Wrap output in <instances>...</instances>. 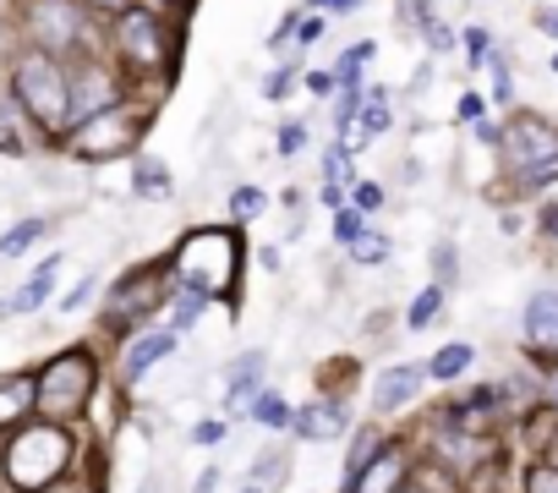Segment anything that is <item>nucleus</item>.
Listing matches in <instances>:
<instances>
[{"instance_id": "1", "label": "nucleus", "mask_w": 558, "mask_h": 493, "mask_svg": "<svg viewBox=\"0 0 558 493\" xmlns=\"http://www.w3.org/2000/svg\"><path fill=\"white\" fill-rule=\"evenodd\" d=\"M170 275L186 291H197V297H225L235 286V275H241V241H235V230H192L175 246Z\"/></svg>"}, {"instance_id": "2", "label": "nucleus", "mask_w": 558, "mask_h": 493, "mask_svg": "<svg viewBox=\"0 0 558 493\" xmlns=\"http://www.w3.org/2000/svg\"><path fill=\"white\" fill-rule=\"evenodd\" d=\"M66 466H72V433L61 422H34L7 444V482L23 493L50 488Z\"/></svg>"}, {"instance_id": "3", "label": "nucleus", "mask_w": 558, "mask_h": 493, "mask_svg": "<svg viewBox=\"0 0 558 493\" xmlns=\"http://www.w3.org/2000/svg\"><path fill=\"white\" fill-rule=\"evenodd\" d=\"M12 88H17V105H23L45 132H61V127L72 121V77H66V67H61L56 56H45V50L23 56L17 72H12Z\"/></svg>"}, {"instance_id": "4", "label": "nucleus", "mask_w": 558, "mask_h": 493, "mask_svg": "<svg viewBox=\"0 0 558 493\" xmlns=\"http://www.w3.org/2000/svg\"><path fill=\"white\" fill-rule=\"evenodd\" d=\"M94 395V357L88 351H61L45 373H39V411L45 422H66L88 406Z\"/></svg>"}, {"instance_id": "5", "label": "nucleus", "mask_w": 558, "mask_h": 493, "mask_svg": "<svg viewBox=\"0 0 558 493\" xmlns=\"http://www.w3.org/2000/svg\"><path fill=\"white\" fill-rule=\"evenodd\" d=\"M137 137H143V116L110 105L105 116H94V121H83V127L72 132V154H77V159H116V154H126Z\"/></svg>"}, {"instance_id": "6", "label": "nucleus", "mask_w": 558, "mask_h": 493, "mask_svg": "<svg viewBox=\"0 0 558 493\" xmlns=\"http://www.w3.org/2000/svg\"><path fill=\"white\" fill-rule=\"evenodd\" d=\"M509 159H514V170L520 176H547V170H558V132L542 121V116H514L509 121Z\"/></svg>"}, {"instance_id": "7", "label": "nucleus", "mask_w": 558, "mask_h": 493, "mask_svg": "<svg viewBox=\"0 0 558 493\" xmlns=\"http://www.w3.org/2000/svg\"><path fill=\"white\" fill-rule=\"evenodd\" d=\"M28 28H34V39H39V50H45V56L72 50V45L83 39V17H77L72 0H39L34 17H28Z\"/></svg>"}, {"instance_id": "8", "label": "nucleus", "mask_w": 558, "mask_h": 493, "mask_svg": "<svg viewBox=\"0 0 558 493\" xmlns=\"http://www.w3.org/2000/svg\"><path fill=\"white\" fill-rule=\"evenodd\" d=\"M121 50L132 67H159L165 61V28L154 12H126L121 17Z\"/></svg>"}, {"instance_id": "9", "label": "nucleus", "mask_w": 558, "mask_h": 493, "mask_svg": "<svg viewBox=\"0 0 558 493\" xmlns=\"http://www.w3.org/2000/svg\"><path fill=\"white\" fill-rule=\"evenodd\" d=\"M159 297H165L159 275H132V280L116 286V297H110V324H137L143 313L159 308Z\"/></svg>"}, {"instance_id": "10", "label": "nucleus", "mask_w": 558, "mask_h": 493, "mask_svg": "<svg viewBox=\"0 0 558 493\" xmlns=\"http://www.w3.org/2000/svg\"><path fill=\"white\" fill-rule=\"evenodd\" d=\"M110 105H116V83H110L99 67H83V72L72 77V121L83 127V121L105 116Z\"/></svg>"}, {"instance_id": "11", "label": "nucleus", "mask_w": 558, "mask_h": 493, "mask_svg": "<svg viewBox=\"0 0 558 493\" xmlns=\"http://www.w3.org/2000/svg\"><path fill=\"white\" fill-rule=\"evenodd\" d=\"M427 362H400V368H384V378H378V389H373V406L378 411H395V406H405L422 384H427Z\"/></svg>"}, {"instance_id": "12", "label": "nucleus", "mask_w": 558, "mask_h": 493, "mask_svg": "<svg viewBox=\"0 0 558 493\" xmlns=\"http://www.w3.org/2000/svg\"><path fill=\"white\" fill-rule=\"evenodd\" d=\"M28 411H39V378L7 373L0 378V428H17Z\"/></svg>"}, {"instance_id": "13", "label": "nucleus", "mask_w": 558, "mask_h": 493, "mask_svg": "<svg viewBox=\"0 0 558 493\" xmlns=\"http://www.w3.org/2000/svg\"><path fill=\"white\" fill-rule=\"evenodd\" d=\"M170 351H175V335H170V329L132 340V351H126V362H121V378H126V384H137V378H143V373H148L154 362H165Z\"/></svg>"}, {"instance_id": "14", "label": "nucleus", "mask_w": 558, "mask_h": 493, "mask_svg": "<svg viewBox=\"0 0 558 493\" xmlns=\"http://www.w3.org/2000/svg\"><path fill=\"white\" fill-rule=\"evenodd\" d=\"M291 422H296V433H302V438H340V433H345V411H340L335 400L302 406Z\"/></svg>"}, {"instance_id": "15", "label": "nucleus", "mask_w": 558, "mask_h": 493, "mask_svg": "<svg viewBox=\"0 0 558 493\" xmlns=\"http://www.w3.org/2000/svg\"><path fill=\"white\" fill-rule=\"evenodd\" d=\"M525 335H531V346H558V291H536L531 297Z\"/></svg>"}, {"instance_id": "16", "label": "nucleus", "mask_w": 558, "mask_h": 493, "mask_svg": "<svg viewBox=\"0 0 558 493\" xmlns=\"http://www.w3.org/2000/svg\"><path fill=\"white\" fill-rule=\"evenodd\" d=\"M56 275H61V258H45V264L28 275V286L12 297V313H34V308H45L50 291H56Z\"/></svg>"}, {"instance_id": "17", "label": "nucleus", "mask_w": 558, "mask_h": 493, "mask_svg": "<svg viewBox=\"0 0 558 493\" xmlns=\"http://www.w3.org/2000/svg\"><path fill=\"white\" fill-rule=\"evenodd\" d=\"M257 373H263V351H241L230 362V406H252L257 400Z\"/></svg>"}, {"instance_id": "18", "label": "nucleus", "mask_w": 558, "mask_h": 493, "mask_svg": "<svg viewBox=\"0 0 558 493\" xmlns=\"http://www.w3.org/2000/svg\"><path fill=\"white\" fill-rule=\"evenodd\" d=\"M395 482H400V455L389 449V455H378V460L351 482V493H395Z\"/></svg>"}, {"instance_id": "19", "label": "nucleus", "mask_w": 558, "mask_h": 493, "mask_svg": "<svg viewBox=\"0 0 558 493\" xmlns=\"http://www.w3.org/2000/svg\"><path fill=\"white\" fill-rule=\"evenodd\" d=\"M45 230H50L45 219H23L17 230H7V236H0V258H17V253H28V246H34Z\"/></svg>"}, {"instance_id": "20", "label": "nucleus", "mask_w": 558, "mask_h": 493, "mask_svg": "<svg viewBox=\"0 0 558 493\" xmlns=\"http://www.w3.org/2000/svg\"><path fill=\"white\" fill-rule=\"evenodd\" d=\"M137 192L143 197H170V170L159 159H137Z\"/></svg>"}, {"instance_id": "21", "label": "nucleus", "mask_w": 558, "mask_h": 493, "mask_svg": "<svg viewBox=\"0 0 558 493\" xmlns=\"http://www.w3.org/2000/svg\"><path fill=\"white\" fill-rule=\"evenodd\" d=\"M378 460V433L367 428V433H356V444H351V460H345V482H356L367 466Z\"/></svg>"}, {"instance_id": "22", "label": "nucleus", "mask_w": 558, "mask_h": 493, "mask_svg": "<svg viewBox=\"0 0 558 493\" xmlns=\"http://www.w3.org/2000/svg\"><path fill=\"white\" fill-rule=\"evenodd\" d=\"M0 154H28V137L17 127V105L0 99Z\"/></svg>"}, {"instance_id": "23", "label": "nucleus", "mask_w": 558, "mask_h": 493, "mask_svg": "<svg viewBox=\"0 0 558 493\" xmlns=\"http://www.w3.org/2000/svg\"><path fill=\"white\" fill-rule=\"evenodd\" d=\"M427 368H433V378H460V373L471 368V346H444Z\"/></svg>"}, {"instance_id": "24", "label": "nucleus", "mask_w": 558, "mask_h": 493, "mask_svg": "<svg viewBox=\"0 0 558 493\" xmlns=\"http://www.w3.org/2000/svg\"><path fill=\"white\" fill-rule=\"evenodd\" d=\"M351 258H356V264H384V258H389V236L362 230V236L351 241Z\"/></svg>"}, {"instance_id": "25", "label": "nucleus", "mask_w": 558, "mask_h": 493, "mask_svg": "<svg viewBox=\"0 0 558 493\" xmlns=\"http://www.w3.org/2000/svg\"><path fill=\"white\" fill-rule=\"evenodd\" d=\"M252 417H257L263 428H286V422H291V411H286V400H279V395H257V400H252Z\"/></svg>"}, {"instance_id": "26", "label": "nucleus", "mask_w": 558, "mask_h": 493, "mask_svg": "<svg viewBox=\"0 0 558 493\" xmlns=\"http://www.w3.org/2000/svg\"><path fill=\"white\" fill-rule=\"evenodd\" d=\"M438 308H444V291L433 286V291H422L416 302H411V329H427L433 318H438Z\"/></svg>"}, {"instance_id": "27", "label": "nucleus", "mask_w": 558, "mask_h": 493, "mask_svg": "<svg viewBox=\"0 0 558 493\" xmlns=\"http://www.w3.org/2000/svg\"><path fill=\"white\" fill-rule=\"evenodd\" d=\"M279 477H286V455L268 449L263 466H252V482H257V488H279Z\"/></svg>"}, {"instance_id": "28", "label": "nucleus", "mask_w": 558, "mask_h": 493, "mask_svg": "<svg viewBox=\"0 0 558 493\" xmlns=\"http://www.w3.org/2000/svg\"><path fill=\"white\" fill-rule=\"evenodd\" d=\"M367 61H373V45H356V50H345V56H340V83H356Z\"/></svg>"}, {"instance_id": "29", "label": "nucleus", "mask_w": 558, "mask_h": 493, "mask_svg": "<svg viewBox=\"0 0 558 493\" xmlns=\"http://www.w3.org/2000/svg\"><path fill=\"white\" fill-rule=\"evenodd\" d=\"M335 236L351 246V241L362 236V214H356V208H335Z\"/></svg>"}, {"instance_id": "30", "label": "nucleus", "mask_w": 558, "mask_h": 493, "mask_svg": "<svg viewBox=\"0 0 558 493\" xmlns=\"http://www.w3.org/2000/svg\"><path fill=\"white\" fill-rule=\"evenodd\" d=\"M525 493H558V466H536L525 477Z\"/></svg>"}, {"instance_id": "31", "label": "nucleus", "mask_w": 558, "mask_h": 493, "mask_svg": "<svg viewBox=\"0 0 558 493\" xmlns=\"http://www.w3.org/2000/svg\"><path fill=\"white\" fill-rule=\"evenodd\" d=\"M230 208H235V214L246 219V214H257V208H263V192H257V187H235V197H230Z\"/></svg>"}, {"instance_id": "32", "label": "nucleus", "mask_w": 558, "mask_h": 493, "mask_svg": "<svg viewBox=\"0 0 558 493\" xmlns=\"http://www.w3.org/2000/svg\"><path fill=\"white\" fill-rule=\"evenodd\" d=\"M197 308H203V297H197V291H186V297H181V302H175V324H181V329H186V324H192V318H197Z\"/></svg>"}, {"instance_id": "33", "label": "nucleus", "mask_w": 558, "mask_h": 493, "mask_svg": "<svg viewBox=\"0 0 558 493\" xmlns=\"http://www.w3.org/2000/svg\"><path fill=\"white\" fill-rule=\"evenodd\" d=\"M302 143H307V132H302V127H286V132H279V154H296Z\"/></svg>"}, {"instance_id": "34", "label": "nucleus", "mask_w": 558, "mask_h": 493, "mask_svg": "<svg viewBox=\"0 0 558 493\" xmlns=\"http://www.w3.org/2000/svg\"><path fill=\"white\" fill-rule=\"evenodd\" d=\"M482 110H487L482 94H465V99H460V121H482Z\"/></svg>"}, {"instance_id": "35", "label": "nucleus", "mask_w": 558, "mask_h": 493, "mask_svg": "<svg viewBox=\"0 0 558 493\" xmlns=\"http://www.w3.org/2000/svg\"><path fill=\"white\" fill-rule=\"evenodd\" d=\"M356 203H362V208H378V203H384V187L362 181V187H356Z\"/></svg>"}, {"instance_id": "36", "label": "nucleus", "mask_w": 558, "mask_h": 493, "mask_svg": "<svg viewBox=\"0 0 558 493\" xmlns=\"http://www.w3.org/2000/svg\"><path fill=\"white\" fill-rule=\"evenodd\" d=\"M88 297H94V275H88V280H83V286H77V291H72V297H66V302H61V308H66V313H72V308H83V302H88Z\"/></svg>"}, {"instance_id": "37", "label": "nucleus", "mask_w": 558, "mask_h": 493, "mask_svg": "<svg viewBox=\"0 0 558 493\" xmlns=\"http://www.w3.org/2000/svg\"><path fill=\"white\" fill-rule=\"evenodd\" d=\"M438 275H444V280H454V246H449V241L438 246Z\"/></svg>"}, {"instance_id": "38", "label": "nucleus", "mask_w": 558, "mask_h": 493, "mask_svg": "<svg viewBox=\"0 0 558 493\" xmlns=\"http://www.w3.org/2000/svg\"><path fill=\"white\" fill-rule=\"evenodd\" d=\"M389 127V110L384 105H367V132H384Z\"/></svg>"}, {"instance_id": "39", "label": "nucleus", "mask_w": 558, "mask_h": 493, "mask_svg": "<svg viewBox=\"0 0 558 493\" xmlns=\"http://www.w3.org/2000/svg\"><path fill=\"white\" fill-rule=\"evenodd\" d=\"M219 438H225L219 422H197V444H219Z\"/></svg>"}, {"instance_id": "40", "label": "nucleus", "mask_w": 558, "mask_h": 493, "mask_svg": "<svg viewBox=\"0 0 558 493\" xmlns=\"http://www.w3.org/2000/svg\"><path fill=\"white\" fill-rule=\"evenodd\" d=\"M214 488H219V466H208V471L197 477V488H192V493H214Z\"/></svg>"}, {"instance_id": "41", "label": "nucleus", "mask_w": 558, "mask_h": 493, "mask_svg": "<svg viewBox=\"0 0 558 493\" xmlns=\"http://www.w3.org/2000/svg\"><path fill=\"white\" fill-rule=\"evenodd\" d=\"M465 50H471V56H487V34H482V28H476V34H465Z\"/></svg>"}, {"instance_id": "42", "label": "nucleus", "mask_w": 558, "mask_h": 493, "mask_svg": "<svg viewBox=\"0 0 558 493\" xmlns=\"http://www.w3.org/2000/svg\"><path fill=\"white\" fill-rule=\"evenodd\" d=\"M329 176H335V181L351 176V159H345V154H329Z\"/></svg>"}, {"instance_id": "43", "label": "nucleus", "mask_w": 558, "mask_h": 493, "mask_svg": "<svg viewBox=\"0 0 558 493\" xmlns=\"http://www.w3.org/2000/svg\"><path fill=\"white\" fill-rule=\"evenodd\" d=\"M536 28H542V34H553V39H558V12H542V17H536Z\"/></svg>"}, {"instance_id": "44", "label": "nucleus", "mask_w": 558, "mask_h": 493, "mask_svg": "<svg viewBox=\"0 0 558 493\" xmlns=\"http://www.w3.org/2000/svg\"><path fill=\"white\" fill-rule=\"evenodd\" d=\"M400 12H405V23H422L416 12H422V0H400Z\"/></svg>"}, {"instance_id": "45", "label": "nucleus", "mask_w": 558, "mask_h": 493, "mask_svg": "<svg viewBox=\"0 0 558 493\" xmlns=\"http://www.w3.org/2000/svg\"><path fill=\"white\" fill-rule=\"evenodd\" d=\"M88 7H99V12H126V0H88Z\"/></svg>"}, {"instance_id": "46", "label": "nucleus", "mask_w": 558, "mask_h": 493, "mask_svg": "<svg viewBox=\"0 0 558 493\" xmlns=\"http://www.w3.org/2000/svg\"><path fill=\"white\" fill-rule=\"evenodd\" d=\"M542 225H547V236H558V203H553V208L542 214Z\"/></svg>"}, {"instance_id": "47", "label": "nucleus", "mask_w": 558, "mask_h": 493, "mask_svg": "<svg viewBox=\"0 0 558 493\" xmlns=\"http://www.w3.org/2000/svg\"><path fill=\"white\" fill-rule=\"evenodd\" d=\"M313 7H335V12H345V7H356V0H313Z\"/></svg>"}, {"instance_id": "48", "label": "nucleus", "mask_w": 558, "mask_h": 493, "mask_svg": "<svg viewBox=\"0 0 558 493\" xmlns=\"http://www.w3.org/2000/svg\"><path fill=\"white\" fill-rule=\"evenodd\" d=\"M143 493H159V482H154V477H148V482H143Z\"/></svg>"}, {"instance_id": "49", "label": "nucleus", "mask_w": 558, "mask_h": 493, "mask_svg": "<svg viewBox=\"0 0 558 493\" xmlns=\"http://www.w3.org/2000/svg\"><path fill=\"white\" fill-rule=\"evenodd\" d=\"M241 493H268V488H257V482H246V488H241Z\"/></svg>"}, {"instance_id": "50", "label": "nucleus", "mask_w": 558, "mask_h": 493, "mask_svg": "<svg viewBox=\"0 0 558 493\" xmlns=\"http://www.w3.org/2000/svg\"><path fill=\"white\" fill-rule=\"evenodd\" d=\"M553 406H558V378H553Z\"/></svg>"}, {"instance_id": "51", "label": "nucleus", "mask_w": 558, "mask_h": 493, "mask_svg": "<svg viewBox=\"0 0 558 493\" xmlns=\"http://www.w3.org/2000/svg\"><path fill=\"white\" fill-rule=\"evenodd\" d=\"M553 72H558V56H553Z\"/></svg>"}, {"instance_id": "52", "label": "nucleus", "mask_w": 558, "mask_h": 493, "mask_svg": "<svg viewBox=\"0 0 558 493\" xmlns=\"http://www.w3.org/2000/svg\"><path fill=\"white\" fill-rule=\"evenodd\" d=\"M66 493H77V488H66Z\"/></svg>"}]
</instances>
